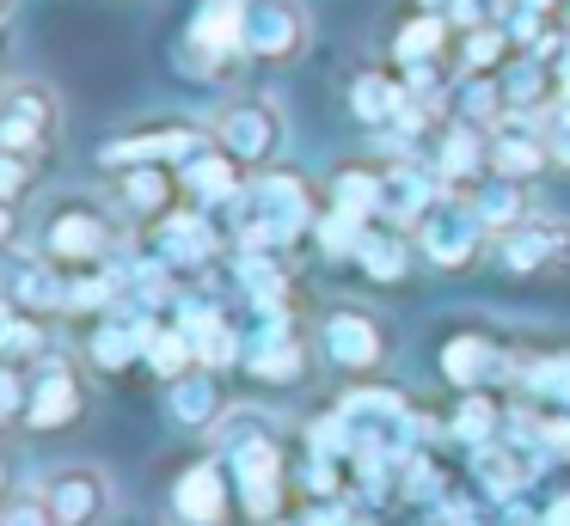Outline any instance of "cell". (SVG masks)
Instances as JSON below:
<instances>
[{"label": "cell", "mask_w": 570, "mask_h": 526, "mask_svg": "<svg viewBox=\"0 0 570 526\" xmlns=\"http://www.w3.org/2000/svg\"><path fill=\"white\" fill-rule=\"evenodd\" d=\"M454 435L466 440V447H491V435H497V410L484 398H466L460 404V416H454Z\"/></svg>", "instance_id": "obj_34"}, {"label": "cell", "mask_w": 570, "mask_h": 526, "mask_svg": "<svg viewBox=\"0 0 570 526\" xmlns=\"http://www.w3.org/2000/svg\"><path fill=\"white\" fill-rule=\"evenodd\" d=\"M491 171L497 178H521V183L552 171V147H546L540 117H503L497 122L491 129Z\"/></svg>", "instance_id": "obj_15"}, {"label": "cell", "mask_w": 570, "mask_h": 526, "mask_svg": "<svg viewBox=\"0 0 570 526\" xmlns=\"http://www.w3.org/2000/svg\"><path fill=\"white\" fill-rule=\"evenodd\" d=\"M466 202L479 208V220L491 227V239H497V232H509L515 220H528V215H533L528 183H521V178H497V171H491L484 183H472V196H466Z\"/></svg>", "instance_id": "obj_22"}, {"label": "cell", "mask_w": 570, "mask_h": 526, "mask_svg": "<svg viewBox=\"0 0 570 526\" xmlns=\"http://www.w3.org/2000/svg\"><path fill=\"white\" fill-rule=\"evenodd\" d=\"M546 526H570V496L552 502V514H546Z\"/></svg>", "instance_id": "obj_40"}, {"label": "cell", "mask_w": 570, "mask_h": 526, "mask_svg": "<svg viewBox=\"0 0 570 526\" xmlns=\"http://www.w3.org/2000/svg\"><path fill=\"white\" fill-rule=\"evenodd\" d=\"M117 196H124L129 215H154L160 220L173 208V171L166 166H124L117 171Z\"/></svg>", "instance_id": "obj_26"}, {"label": "cell", "mask_w": 570, "mask_h": 526, "mask_svg": "<svg viewBox=\"0 0 570 526\" xmlns=\"http://www.w3.org/2000/svg\"><path fill=\"white\" fill-rule=\"evenodd\" d=\"M62 129V98L50 80H7L0 86V153L38 166Z\"/></svg>", "instance_id": "obj_3"}, {"label": "cell", "mask_w": 570, "mask_h": 526, "mask_svg": "<svg viewBox=\"0 0 570 526\" xmlns=\"http://www.w3.org/2000/svg\"><path fill=\"white\" fill-rule=\"evenodd\" d=\"M442 190L448 183H442L435 166H417V159H405V166H381V220L386 227H417V220L442 202Z\"/></svg>", "instance_id": "obj_13"}, {"label": "cell", "mask_w": 570, "mask_h": 526, "mask_svg": "<svg viewBox=\"0 0 570 526\" xmlns=\"http://www.w3.org/2000/svg\"><path fill=\"white\" fill-rule=\"evenodd\" d=\"M558 105H570V68H564V80H558Z\"/></svg>", "instance_id": "obj_42"}, {"label": "cell", "mask_w": 570, "mask_h": 526, "mask_svg": "<svg viewBox=\"0 0 570 526\" xmlns=\"http://www.w3.org/2000/svg\"><path fill=\"white\" fill-rule=\"evenodd\" d=\"M185 337H190V349H197V361L203 367H227L239 355V337H234V325H227L222 312H209V306H190V318H185Z\"/></svg>", "instance_id": "obj_28"}, {"label": "cell", "mask_w": 570, "mask_h": 526, "mask_svg": "<svg viewBox=\"0 0 570 526\" xmlns=\"http://www.w3.org/2000/svg\"><path fill=\"white\" fill-rule=\"evenodd\" d=\"M503 98H509V117H546L558 105V68L540 56H515L503 68Z\"/></svg>", "instance_id": "obj_18"}, {"label": "cell", "mask_w": 570, "mask_h": 526, "mask_svg": "<svg viewBox=\"0 0 570 526\" xmlns=\"http://www.w3.org/2000/svg\"><path fill=\"white\" fill-rule=\"evenodd\" d=\"M540 447H546V453H564V459H570V423H564V410L540 423Z\"/></svg>", "instance_id": "obj_38"}, {"label": "cell", "mask_w": 570, "mask_h": 526, "mask_svg": "<svg viewBox=\"0 0 570 526\" xmlns=\"http://www.w3.org/2000/svg\"><path fill=\"white\" fill-rule=\"evenodd\" d=\"M246 367L264 379V386H295L301 374H307V349H301L295 337H288V325H283V312L264 325V337H258V349L246 355Z\"/></svg>", "instance_id": "obj_21"}, {"label": "cell", "mask_w": 570, "mask_h": 526, "mask_svg": "<svg viewBox=\"0 0 570 526\" xmlns=\"http://www.w3.org/2000/svg\"><path fill=\"white\" fill-rule=\"evenodd\" d=\"M173 508L185 526H222L227 520V477L222 465H190L173 489Z\"/></svg>", "instance_id": "obj_20"}, {"label": "cell", "mask_w": 570, "mask_h": 526, "mask_svg": "<svg viewBox=\"0 0 570 526\" xmlns=\"http://www.w3.org/2000/svg\"><path fill=\"white\" fill-rule=\"evenodd\" d=\"M209 135L222 153H234L246 171H271L288 153V110L276 92H234L215 105Z\"/></svg>", "instance_id": "obj_2"}, {"label": "cell", "mask_w": 570, "mask_h": 526, "mask_svg": "<svg viewBox=\"0 0 570 526\" xmlns=\"http://www.w3.org/2000/svg\"><path fill=\"white\" fill-rule=\"evenodd\" d=\"M540 129H546V147H552V166L570 171V105H552L540 117Z\"/></svg>", "instance_id": "obj_36"}, {"label": "cell", "mask_w": 570, "mask_h": 526, "mask_svg": "<svg viewBox=\"0 0 570 526\" xmlns=\"http://www.w3.org/2000/svg\"><path fill=\"white\" fill-rule=\"evenodd\" d=\"M411 232H417V251L430 257L435 269H472L484 251V239H491V227L479 220V208H472L466 196H442Z\"/></svg>", "instance_id": "obj_7"}, {"label": "cell", "mask_w": 570, "mask_h": 526, "mask_svg": "<svg viewBox=\"0 0 570 526\" xmlns=\"http://www.w3.org/2000/svg\"><path fill=\"white\" fill-rule=\"evenodd\" d=\"M356 264H362V276H374V281H405V269H411V232L405 227H362V239H356Z\"/></svg>", "instance_id": "obj_23"}, {"label": "cell", "mask_w": 570, "mask_h": 526, "mask_svg": "<svg viewBox=\"0 0 570 526\" xmlns=\"http://www.w3.org/2000/svg\"><path fill=\"white\" fill-rule=\"evenodd\" d=\"M43 502L56 508V526H105V514H111L117 489H111V472L105 465H56L50 477H43Z\"/></svg>", "instance_id": "obj_9"}, {"label": "cell", "mask_w": 570, "mask_h": 526, "mask_svg": "<svg viewBox=\"0 0 570 526\" xmlns=\"http://www.w3.org/2000/svg\"><path fill=\"white\" fill-rule=\"evenodd\" d=\"M215 251H222V232L203 208H166L154 220V264L166 269H209Z\"/></svg>", "instance_id": "obj_12"}, {"label": "cell", "mask_w": 570, "mask_h": 526, "mask_svg": "<svg viewBox=\"0 0 570 526\" xmlns=\"http://www.w3.org/2000/svg\"><path fill=\"white\" fill-rule=\"evenodd\" d=\"M239 171H246V166H239L234 153L209 147V153H197L190 166H178V183H185L203 208H234V196L246 190V178H239Z\"/></svg>", "instance_id": "obj_19"}, {"label": "cell", "mask_w": 570, "mask_h": 526, "mask_svg": "<svg viewBox=\"0 0 570 526\" xmlns=\"http://www.w3.org/2000/svg\"><path fill=\"white\" fill-rule=\"evenodd\" d=\"M215 135L209 122H190V117H166V122H148L136 135H117V141L99 147V166H190L197 153H209Z\"/></svg>", "instance_id": "obj_5"}, {"label": "cell", "mask_w": 570, "mask_h": 526, "mask_svg": "<svg viewBox=\"0 0 570 526\" xmlns=\"http://www.w3.org/2000/svg\"><path fill=\"white\" fill-rule=\"evenodd\" d=\"M148 367H154L160 379H178V374H190V367H203V361H197V349H190L185 330H154V343H148Z\"/></svg>", "instance_id": "obj_32"}, {"label": "cell", "mask_w": 570, "mask_h": 526, "mask_svg": "<svg viewBox=\"0 0 570 526\" xmlns=\"http://www.w3.org/2000/svg\"><path fill=\"white\" fill-rule=\"evenodd\" d=\"M166 410L178 428H215L227 416L222 386H215V367H190V374L166 379Z\"/></svg>", "instance_id": "obj_17"}, {"label": "cell", "mask_w": 570, "mask_h": 526, "mask_svg": "<svg viewBox=\"0 0 570 526\" xmlns=\"http://www.w3.org/2000/svg\"><path fill=\"white\" fill-rule=\"evenodd\" d=\"M0 526H56V508L43 502V489H19L13 502H0Z\"/></svg>", "instance_id": "obj_33"}, {"label": "cell", "mask_w": 570, "mask_h": 526, "mask_svg": "<svg viewBox=\"0 0 570 526\" xmlns=\"http://www.w3.org/2000/svg\"><path fill=\"white\" fill-rule=\"evenodd\" d=\"M13 7H19V0H0V24H7V19H13Z\"/></svg>", "instance_id": "obj_43"}, {"label": "cell", "mask_w": 570, "mask_h": 526, "mask_svg": "<svg viewBox=\"0 0 570 526\" xmlns=\"http://www.w3.org/2000/svg\"><path fill=\"white\" fill-rule=\"evenodd\" d=\"M497 361H503V349H497L491 337H472V330L442 349V374L454 379V386H479V379H491Z\"/></svg>", "instance_id": "obj_29"}, {"label": "cell", "mask_w": 570, "mask_h": 526, "mask_svg": "<svg viewBox=\"0 0 570 526\" xmlns=\"http://www.w3.org/2000/svg\"><path fill=\"white\" fill-rule=\"evenodd\" d=\"M13 416H26V391H19V367L0 361V423H13Z\"/></svg>", "instance_id": "obj_37"}, {"label": "cell", "mask_w": 570, "mask_h": 526, "mask_svg": "<svg viewBox=\"0 0 570 526\" xmlns=\"http://www.w3.org/2000/svg\"><path fill=\"white\" fill-rule=\"evenodd\" d=\"M38 251L50 257L56 269H105V257L117 251V215L87 190H68L43 202L38 220Z\"/></svg>", "instance_id": "obj_1"}, {"label": "cell", "mask_w": 570, "mask_h": 526, "mask_svg": "<svg viewBox=\"0 0 570 526\" xmlns=\"http://www.w3.org/2000/svg\"><path fill=\"white\" fill-rule=\"evenodd\" d=\"M0 502H7V459H0Z\"/></svg>", "instance_id": "obj_44"}, {"label": "cell", "mask_w": 570, "mask_h": 526, "mask_svg": "<svg viewBox=\"0 0 570 526\" xmlns=\"http://www.w3.org/2000/svg\"><path fill=\"white\" fill-rule=\"evenodd\" d=\"M227 459H234V477H239V502L258 520H271L276 502H283V453H276V435L239 440V447H227Z\"/></svg>", "instance_id": "obj_14"}, {"label": "cell", "mask_w": 570, "mask_h": 526, "mask_svg": "<svg viewBox=\"0 0 570 526\" xmlns=\"http://www.w3.org/2000/svg\"><path fill=\"white\" fill-rule=\"evenodd\" d=\"M320 349H325L332 367L368 374V367L386 361V325L368 312V306H337V312L320 318Z\"/></svg>", "instance_id": "obj_10"}, {"label": "cell", "mask_w": 570, "mask_h": 526, "mask_svg": "<svg viewBox=\"0 0 570 526\" xmlns=\"http://www.w3.org/2000/svg\"><path fill=\"white\" fill-rule=\"evenodd\" d=\"M497 264L509 276H540V269H570V215H540L515 220L509 232H497Z\"/></svg>", "instance_id": "obj_8"}, {"label": "cell", "mask_w": 570, "mask_h": 526, "mask_svg": "<svg viewBox=\"0 0 570 526\" xmlns=\"http://www.w3.org/2000/svg\"><path fill=\"white\" fill-rule=\"evenodd\" d=\"M528 379L546 391V398H558V410H570V355H546Z\"/></svg>", "instance_id": "obj_35"}, {"label": "cell", "mask_w": 570, "mask_h": 526, "mask_svg": "<svg viewBox=\"0 0 570 526\" xmlns=\"http://www.w3.org/2000/svg\"><path fill=\"white\" fill-rule=\"evenodd\" d=\"M479 477H484V489H491V496H521V489L533 484V472H540V459H533L528 447H479Z\"/></svg>", "instance_id": "obj_27"}, {"label": "cell", "mask_w": 570, "mask_h": 526, "mask_svg": "<svg viewBox=\"0 0 570 526\" xmlns=\"http://www.w3.org/2000/svg\"><path fill=\"white\" fill-rule=\"evenodd\" d=\"M80 410H87V386H80V374L62 361V355H43L38 374H31V386H26V428L56 435V428L80 423Z\"/></svg>", "instance_id": "obj_11"}, {"label": "cell", "mask_w": 570, "mask_h": 526, "mask_svg": "<svg viewBox=\"0 0 570 526\" xmlns=\"http://www.w3.org/2000/svg\"><path fill=\"white\" fill-rule=\"evenodd\" d=\"M405 80H393V73H356V80H350V110H356L362 122H368V129H393L399 122V110H405Z\"/></svg>", "instance_id": "obj_24"}, {"label": "cell", "mask_w": 570, "mask_h": 526, "mask_svg": "<svg viewBox=\"0 0 570 526\" xmlns=\"http://www.w3.org/2000/svg\"><path fill=\"white\" fill-rule=\"evenodd\" d=\"M0 239H13V202H0Z\"/></svg>", "instance_id": "obj_41"}, {"label": "cell", "mask_w": 570, "mask_h": 526, "mask_svg": "<svg viewBox=\"0 0 570 526\" xmlns=\"http://www.w3.org/2000/svg\"><path fill=\"white\" fill-rule=\"evenodd\" d=\"M448 31H454V19H448V12H417V19H405V24H399V37H393V61H399V68L442 61Z\"/></svg>", "instance_id": "obj_25"}, {"label": "cell", "mask_w": 570, "mask_h": 526, "mask_svg": "<svg viewBox=\"0 0 570 526\" xmlns=\"http://www.w3.org/2000/svg\"><path fill=\"white\" fill-rule=\"evenodd\" d=\"M313 43L307 0H246V61L258 68H288Z\"/></svg>", "instance_id": "obj_6"}, {"label": "cell", "mask_w": 570, "mask_h": 526, "mask_svg": "<svg viewBox=\"0 0 570 526\" xmlns=\"http://www.w3.org/2000/svg\"><path fill=\"white\" fill-rule=\"evenodd\" d=\"M515 7H533V12H552V19H558V12L570 7V0H515Z\"/></svg>", "instance_id": "obj_39"}, {"label": "cell", "mask_w": 570, "mask_h": 526, "mask_svg": "<svg viewBox=\"0 0 570 526\" xmlns=\"http://www.w3.org/2000/svg\"><path fill=\"white\" fill-rule=\"evenodd\" d=\"M509 31L503 24H479V31H460V73H491L509 56Z\"/></svg>", "instance_id": "obj_31"}, {"label": "cell", "mask_w": 570, "mask_h": 526, "mask_svg": "<svg viewBox=\"0 0 570 526\" xmlns=\"http://www.w3.org/2000/svg\"><path fill=\"white\" fill-rule=\"evenodd\" d=\"M178 61L203 80H234L246 61V0H203L185 43H178Z\"/></svg>", "instance_id": "obj_4"}, {"label": "cell", "mask_w": 570, "mask_h": 526, "mask_svg": "<svg viewBox=\"0 0 570 526\" xmlns=\"http://www.w3.org/2000/svg\"><path fill=\"white\" fill-rule=\"evenodd\" d=\"M435 171H442L448 190H460V183H484L491 178V129L454 117L442 129V141H435Z\"/></svg>", "instance_id": "obj_16"}, {"label": "cell", "mask_w": 570, "mask_h": 526, "mask_svg": "<svg viewBox=\"0 0 570 526\" xmlns=\"http://www.w3.org/2000/svg\"><path fill=\"white\" fill-rule=\"evenodd\" d=\"M332 208L337 215H356V220H374L381 215V171L374 166H344L332 178Z\"/></svg>", "instance_id": "obj_30"}]
</instances>
